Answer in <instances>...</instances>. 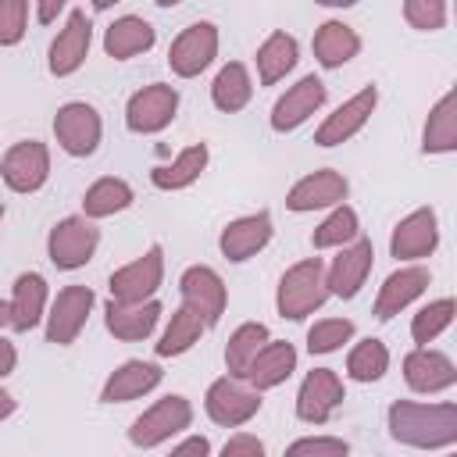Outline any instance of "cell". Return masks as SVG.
I'll return each instance as SVG.
<instances>
[{"mask_svg":"<svg viewBox=\"0 0 457 457\" xmlns=\"http://www.w3.org/2000/svg\"><path fill=\"white\" fill-rule=\"evenodd\" d=\"M89 43H93V21H89V14L86 11H71L64 18V29L57 32V39L50 43V57H46L50 75H57V79L75 75L86 64V57H89Z\"/></svg>","mask_w":457,"mask_h":457,"instance_id":"obj_17","label":"cell"},{"mask_svg":"<svg viewBox=\"0 0 457 457\" xmlns=\"http://www.w3.org/2000/svg\"><path fill=\"white\" fill-rule=\"evenodd\" d=\"M453 150H457V93L446 89L425 118L421 154H453Z\"/></svg>","mask_w":457,"mask_h":457,"instance_id":"obj_31","label":"cell"},{"mask_svg":"<svg viewBox=\"0 0 457 457\" xmlns=\"http://www.w3.org/2000/svg\"><path fill=\"white\" fill-rule=\"evenodd\" d=\"M29 29V0H0V46H18Z\"/></svg>","mask_w":457,"mask_h":457,"instance_id":"obj_41","label":"cell"},{"mask_svg":"<svg viewBox=\"0 0 457 457\" xmlns=\"http://www.w3.org/2000/svg\"><path fill=\"white\" fill-rule=\"evenodd\" d=\"M46 300H50V289H46V278L39 271H21L11 286V328L14 332H32L43 318H46Z\"/></svg>","mask_w":457,"mask_h":457,"instance_id":"obj_25","label":"cell"},{"mask_svg":"<svg viewBox=\"0 0 457 457\" xmlns=\"http://www.w3.org/2000/svg\"><path fill=\"white\" fill-rule=\"evenodd\" d=\"M446 14V0H403V21L418 32H439Z\"/></svg>","mask_w":457,"mask_h":457,"instance_id":"obj_40","label":"cell"},{"mask_svg":"<svg viewBox=\"0 0 457 457\" xmlns=\"http://www.w3.org/2000/svg\"><path fill=\"white\" fill-rule=\"evenodd\" d=\"M164 282V246L161 243H150L143 257L121 264L118 271H111L107 278V289H111V300H121V303H139V300H150Z\"/></svg>","mask_w":457,"mask_h":457,"instance_id":"obj_9","label":"cell"},{"mask_svg":"<svg viewBox=\"0 0 457 457\" xmlns=\"http://www.w3.org/2000/svg\"><path fill=\"white\" fill-rule=\"evenodd\" d=\"M432 282V271L425 264H403L396 268L393 275H386V282L378 286V296H375V318L378 321H389L396 318L400 311H407Z\"/></svg>","mask_w":457,"mask_h":457,"instance_id":"obj_22","label":"cell"},{"mask_svg":"<svg viewBox=\"0 0 457 457\" xmlns=\"http://www.w3.org/2000/svg\"><path fill=\"white\" fill-rule=\"evenodd\" d=\"M136 193L125 179H114V175H104L96 179L86 193H82V214L86 218H111V214H121L125 207H132Z\"/></svg>","mask_w":457,"mask_h":457,"instance_id":"obj_34","label":"cell"},{"mask_svg":"<svg viewBox=\"0 0 457 457\" xmlns=\"http://www.w3.org/2000/svg\"><path fill=\"white\" fill-rule=\"evenodd\" d=\"M453 321V300L450 296H439V300H428L414 318H411V339L418 346H428L436 343Z\"/></svg>","mask_w":457,"mask_h":457,"instance_id":"obj_38","label":"cell"},{"mask_svg":"<svg viewBox=\"0 0 457 457\" xmlns=\"http://www.w3.org/2000/svg\"><path fill=\"white\" fill-rule=\"evenodd\" d=\"M439 246V218L432 207H418L407 218L396 221L393 236H389V253L396 261H421L432 257Z\"/></svg>","mask_w":457,"mask_h":457,"instance_id":"obj_18","label":"cell"},{"mask_svg":"<svg viewBox=\"0 0 457 457\" xmlns=\"http://www.w3.org/2000/svg\"><path fill=\"white\" fill-rule=\"evenodd\" d=\"M268 339H271V332H268L264 321H243V325L228 336V343H225V368H228V375L243 378L246 364L253 361V353H257Z\"/></svg>","mask_w":457,"mask_h":457,"instance_id":"obj_37","label":"cell"},{"mask_svg":"<svg viewBox=\"0 0 457 457\" xmlns=\"http://www.w3.org/2000/svg\"><path fill=\"white\" fill-rule=\"evenodd\" d=\"M54 136H57V146L64 154L89 157V154H96V146L104 139V118H100V111L93 104L68 100L54 114Z\"/></svg>","mask_w":457,"mask_h":457,"instance_id":"obj_7","label":"cell"},{"mask_svg":"<svg viewBox=\"0 0 457 457\" xmlns=\"http://www.w3.org/2000/svg\"><path fill=\"white\" fill-rule=\"evenodd\" d=\"M171 453H175V457H186V453H200V457H207V453H211V443H207V436H186L182 443L171 446Z\"/></svg>","mask_w":457,"mask_h":457,"instance_id":"obj_44","label":"cell"},{"mask_svg":"<svg viewBox=\"0 0 457 457\" xmlns=\"http://www.w3.org/2000/svg\"><path fill=\"white\" fill-rule=\"evenodd\" d=\"M193 425V403L179 393L161 396L157 403H150L129 428V443L136 450H154L161 443H171L175 436H182Z\"/></svg>","mask_w":457,"mask_h":457,"instance_id":"obj_3","label":"cell"},{"mask_svg":"<svg viewBox=\"0 0 457 457\" xmlns=\"http://www.w3.org/2000/svg\"><path fill=\"white\" fill-rule=\"evenodd\" d=\"M175 114H179V89L168 82H150L129 96L125 129L136 136H157L175 121Z\"/></svg>","mask_w":457,"mask_h":457,"instance_id":"obj_6","label":"cell"},{"mask_svg":"<svg viewBox=\"0 0 457 457\" xmlns=\"http://www.w3.org/2000/svg\"><path fill=\"white\" fill-rule=\"evenodd\" d=\"M64 4H68V0H36V21H39V25H54L57 14L64 11Z\"/></svg>","mask_w":457,"mask_h":457,"instance_id":"obj_45","label":"cell"},{"mask_svg":"<svg viewBox=\"0 0 457 457\" xmlns=\"http://www.w3.org/2000/svg\"><path fill=\"white\" fill-rule=\"evenodd\" d=\"M296 61H300V43H296V36L275 29V32L257 46V54H253L261 86H275V82H282V79L296 68Z\"/></svg>","mask_w":457,"mask_h":457,"instance_id":"obj_30","label":"cell"},{"mask_svg":"<svg viewBox=\"0 0 457 457\" xmlns=\"http://www.w3.org/2000/svg\"><path fill=\"white\" fill-rule=\"evenodd\" d=\"M293 371H296V346L286 343V339H268V343L253 353V361L246 364L243 382H250L253 389L264 393V389L282 386Z\"/></svg>","mask_w":457,"mask_h":457,"instance_id":"obj_26","label":"cell"},{"mask_svg":"<svg viewBox=\"0 0 457 457\" xmlns=\"http://www.w3.org/2000/svg\"><path fill=\"white\" fill-rule=\"evenodd\" d=\"M4 325H11V307H7V300H0V328Z\"/></svg>","mask_w":457,"mask_h":457,"instance_id":"obj_49","label":"cell"},{"mask_svg":"<svg viewBox=\"0 0 457 457\" xmlns=\"http://www.w3.org/2000/svg\"><path fill=\"white\" fill-rule=\"evenodd\" d=\"M353 339V321L350 318H321L307 328V353H336L343 343Z\"/></svg>","mask_w":457,"mask_h":457,"instance_id":"obj_39","label":"cell"},{"mask_svg":"<svg viewBox=\"0 0 457 457\" xmlns=\"http://www.w3.org/2000/svg\"><path fill=\"white\" fill-rule=\"evenodd\" d=\"M314 4H321V7H353L361 0H314Z\"/></svg>","mask_w":457,"mask_h":457,"instance_id":"obj_48","label":"cell"},{"mask_svg":"<svg viewBox=\"0 0 457 457\" xmlns=\"http://www.w3.org/2000/svg\"><path fill=\"white\" fill-rule=\"evenodd\" d=\"M361 236V218H357V211L343 200V204H336L332 211H328V218L311 232V246L314 250H339V246H346V243H353Z\"/></svg>","mask_w":457,"mask_h":457,"instance_id":"obj_35","label":"cell"},{"mask_svg":"<svg viewBox=\"0 0 457 457\" xmlns=\"http://www.w3.org/2000/svg\"><path fill=\"white\" fill-rule=\"evenodd\" d=\"M218 43H221V36H218V25L214 21H193V25H186L171 39V46H168V68H171V75L196 79L200 71H207L214 64V57H218Z\"/></svg>","mask_w":457,"mask_h":457,"instance_id":"obj_8","label":"cell"},{"mask_svg":"<svg viewBox=\"0 0 457 457\" xmlns=\"http://www.w3.org/2000/svg\"><path fill=\"white\" fill-rule=\"evenodd\" d=\"M93 4V11H111L114 4H121V0H89Z\"/></svg>","mask_w":457,"mask_h":457,"instance_id":"obj_50","label":"cell"},{"mask_svg":"<svg viewBox=\"0 0 457 457\" xmlns=\"http://www.w3.org/2000/svg\"><path fill=\"white\" fill-rule=\"evenodd\" d=\"M346 400L343 378L332 368H314L303 375L300 389H296V418L303 425H328V418L336 414V407Z\"/></svg>","mask_w":457,"mask_h":457,"instance_id":"obj_13","label":"cell"},{"mask_svg":"<svg viewBox=\"0 0 457 457\" xmlns=\"http://www.w3.org/2000/svg\"><path fill=\"white\" fill-rule=\"evenodd\" d=\"M0 221H4V204H0Z\"/></svg>","mask_w":457,"mask_h":457,"instance_id":"obj_52","label":"cell"},{"mask_svg":"<svg viewBox=\"0 0 457 457\" xmlns=\"http://www.w3.org/2000/svg\"><path fill=\"white\" fill-rule=\"evenodd\" d=\"M93 303H96V296H93L89 286H64L54 296V303L46 307V318H43L46 321V343L71 346L82 336V328L93 314Z\"/></svg>","mask_w":457,"mask_h":457,"instance_id":"obj_11","label":"cell"},{"mask_svg":"<svg viewBox=\"0 0 457 457\" xmlns=\"http://www.w3.org/2000/svg\"><path fill=\"white\" fill-rule=\"evenodd\" d=\"M289 457H300V453H314V457H346L350 453V443L339 439V436H303L296 443L286 446Z\"/></svg>","mask_w":457,"mask_h":457,"instance_id":"obj_42","label":"cell"},{"mask_svg":"<svg viewBox=\"0 0 457 457\" xmlns=\"http://www.w3.org/2000/svg\"><path fill=\"white\" fill-rule=\"evenodd\" d=\"M204 332H207V321H204L189 303H182V307L171 314V321H168V328L161 332V339L154 343V353H157V357H182L186 350H193V346L200 343Z\"/></svg>","mask_w":457,"mask_h":457,"instance_id":"obj_33","label":"cell"},{"mask_svg":"<svg viewBox=\"0 0 457 457\" xmlns=\"http://www.w3.org/2000/svg\"><path fill=\"white\" fill-rule=\"evenodd\" d=\"M179 293H182V303H189L204 321L207 328L221 321L225 307H228V289H225V278L211 268V264H189L179 278Z\"/></svg>","mask_w":457,"mask_h":457,"instance_id":"obj_15","label":"cell"},{"mask_svg":"<svg viewBox=\"0 0 457 457\" xmlns=\"http://www.w3.org/2000/svg\"><path fill=\"white\" fill-rule=\"evenodd\" d=\"M386 428L396 443L414 450H446L457 443V403H418L393 400L386 411Z\"/></svg>","mask_w":457,"mask_h":457,"instance_id":"obj_1","label":"cell"},{"mask_svg":"<svg viewBox=\"0 0 457 457\" xmlns=\"http://www.w3.org/2000/svg\"><path fill=\"white\" fill-rule=\"evenodd\" d=\"M261 403H264L261 400V389H253L250 382L243 386V378H236V375L214 378L207 386V393H204V411L221 428H243L246 421L257 418Z\"/></svg>","mask_w":457,"mask_h":457,"instance_id":"obj_5","label":"cell"},{"mask_svg":"<svg viewBox=\"0 0 457 457\" xmlns=\"http://www.w3.org/2000/svg\"><path fill=\"white\" fill-rule=\"evenodd\" d=\"M14 407H18V400H14L7 389H0V421H4V418H11V414H14Z\"/></svg>","mask_w":457,"mask_h":457,"instance_id":"obj_47","label":"cell"},{"mask_svg":"<svg viewBox=\"0 0 457 457\" xmlns=\"http://www.w3.org/2000/svg\"><path fill=\"white\" fill-rule=\"evenodd\" d=\"M161 314H164V307H161V300H154V296H150V300H139V303L107 300V307H104V325H107V332H111L114 339H121V343H139V339L154 336Z\"/></svg>","mask_w":457,"mask_h":457,"instance_id":"obj_23","label":"cell"},{"mask_svg":"<svg viewBox=\"0 0 457 457\" xmlns=\"http://www.w3.org/2000/svg\"><path fill=\"white\" fill-rule=\"evenodd\" d=\"M375 107H378V89H375V86L357 89L350 100H343V104L318 125L314 143H318V146H343V143H350V139L371 121Z\"/></svg>","mask_w":457,"mask_h":457,"instance_id":"obj_14","label":"cell"},{"mask_svg":"<svg viewBox=\"0 0 457 457\" xmlns=\"http://www.w3.org/2000/svg\"><path fill=\"white\" fill-rule=\"evenodd\" d=\"M0 179L11 193H36L50 179V150L39 139H18L0 157Z\"/></svg>","mask_w":457,"mask_h":457,"instance_id":"obj_10","label":"cell"},{"mask_svg":"<svg viewBox=\"0 0 457 457\" xmlns=\"http://www.w3.org/2000/svg\"><path fill=\"white\" fill-rule=\"evenodd\" d=\"M325 300H328V282L321 257H303L282 271L275 289V307L286 321H303L307 314L321 311Z\"/></svg>","mask_w":457,"mask_h":457,"instance_id":"obj_2","label":"cell"},{"mask_svg":"<svg viewBox=\"0 0 457 457\" xmlns=\"http://www.w3.org/2000/svg\"><path fill=\"white\" fill-rule=\"evenodd\" d=\"M161 378H164V371H161L157 361H125V364H118L107 375V382L100 389V403H129V400H139V396L154 393L161 386Z\"/></svg>","mask_w":457,"mask_h":457,"instance_id":"obj_24","label":"cell"},{"mask_svg":"<svg viewBox=\"0 0 457 457\" xmlns=\"http://www.w3.org/2000/svg\"><path fill=\"white\" fill-rule=\"evenodd\" d=\"M271 232H275V225H271V214H268V211L243 214V218H236V221H228V225L221 228L218 250H221L225 261L243 264V261L257 257V253L271 243Z\"/></svg>","mask_w":457,"mask_h":457,"instance_id":"obj_21","label":"cell"},{"mask_svg":"<svg viewBox=\"0 0 457 457\" xmlns=\"http://www.w3.org/2000/svg\"><path fill=\"white\" fill-rule=\"evenodd\" d=\"M386 371H389V346L382 339L368 336V339H357L350 346V353H346V375L353 382H364L368 386V382H378Z\"/></svg>","mask_w":457,"mask_h":457,"instance_id":"obj_36","label":"cell"},{"mask_svg":"<svg viewBox=\"0 0 457 457\" xmlns=\"http://www.w3.org/2000/svg\"><path fill=\"white\" fill-rule=\"evenodd\" d=\"M157 7H175V4H182V0H154Z\"/></svg>","mask_w":457,"mask_h":457,"instance_id":"obj_51","label":"cell"},{"mask_svg":"<svg viewBox=\"0 0 457 457\" xmlns=\"http://www.w3.org/2000/svg\"><path fill=\"white\" fill-rule=\"evenodd\" d=\"M221 457H264V443L250 432H236L232 439H225Z\"/></svg>","mask_w":457,"mask_h":457,"instance_id":"obj_43","label":"cell"},{"mask_svg":"<svg viewBox=\"0 0 457 457\" xmlns=\"http://www.w3.org/2000/svg\"><path fill=\"white\" fill-rule=\"evenodd\" d=\"M207 161H211L207 143H189V146H182L168 164H157V168L150 171V182H154L157 189H164V193H179V189L193 186V182L207 171Z\"/></svg>","mask_w":457,"mask_h":457,"instance_id":"obj_28","label":"cell"},{"mask_svg":"<svg viewBox=\"0 0 457 457\" xmlns=\"http://www.w3.org/2000/svg\"><path fill=\"white\" fill-rule=\"evenodd\" d=\"M350 196V182L343 171L336 168H318L303 179L293 182V189L286 193V207L293 214H307V211H321V207H336Z\"/></svg>","mask_w":457,"mask_h":457,"instance_id":"obj_16","label":"cell"},{"mask_svg":"<svg viewBox=\"0 0 457 457\" xmlns=\"http://www.w3.org/2000/svg\"><path fill=\"white\" fill-rule=\"evenodd\" d=\"M154 43H157V32H154V25H150L146 18H139V14H121V18H114V21L107 25V32H104V54L114 57V61H129V57H136V54H146Z\"/></svg>","mask_w":457,"mask_h":457,"instance_id":"obj_27","label":"cell"},{"mask_svg":"<svg viewBox=\"0 0 457 457\" xmlns=\"http://www.w3.org/2000/svg\"><path fill=\"white\" fill-rule=\"evenodd\" d=\"M250 96H253V79H250L246 64L243 61L221 64V71L211 82V104L221 114H236V111H243L250 104Z\"/></svg>","mask_w":457,"mask_h":457,"instance_id":"obj_32","label":"cell"},{"mask_svg":"<svg viewBox=\"0 0 457 457\" xmlns=\"http://www.w3.org/2000/svg\"><path fill=\"white\" fill-rule=\"evenodd\" d=\"M371 264H375V246H371V239L357 236L353 243L339 246V253L332 257V264H325L328 296H339V300H353V296L361 293V286L368 282V275H371Z\"/></svg>","mask_w":457,"mask_h":457,"instance_id":"obj_12","label":"cell"},{"mask_svg":"<svg viewBox=\"0 0 457 457\" xmlns=\"http://www.w3.org/2000/svg\"><path fill=\"white\" fill-rule=\"evenodd\" d=\"M403 382L407 389L414 393H446L457 386V364L443 353V350H432V346H414L407 357H403Z\"/></svg>","mask_w":457,"mask_h":457,"instance_id":"obj_20","label":"cell"},{"mask_svg":"<svg viewBox=\"0 0 457 457\" xmlns=\"http://www.w3.org/2000/svg\"><path fill=\"white\" fill-rule=\"evenodd\" d=\"M100 246V228L93 225V218L86 214H68L61 218L50 236H46V257L54 268L61 271H75V268H86L93 261Z\"/></svg>","mask_w":457,"mask_h":457,"instance_id":"obj_4","label":"cell"},{"mask_svg":"<svg viewBox=\"0 0 457 457\" xmlns=\"http://www.w3.org/2000/svg\"><path fill=\"white\" fill-rule=\"evenodd\" d=\"M325 96H328L325 82H321L318 75H303L300 82H293V86L275 100V107H271V129H275V132H293V129H300L311 114H318V111L325 107Z\"/></svg>","mask_w":457,"mask_h":457,"instance_id":"obj_19","label":"cell"},{"mask_svg":"<svg viewBox=\"0 0 457 457\" xmlns=\"http://www.w3.org/2000/svg\"><path fill=\"white\" fill-rule=\"evenodd\" d=\"M14 364H18V350H14V343H11V339H4V336H0V378L14 375Z\"/></svg>","mask_w":457,"mask_h":457,"instance_id":"obj_46","label":"cell"},{"mask_svg":"<svg viewBox=\"0 0 457 457\" xmlns=\"http://www.w3.org/2000/svg\"><path fill=\"white\" fill-rule=\"evenodd\" d=\"M311 46H314V61L332 71V68L350 64V61L361 54V36H357V29H350L346 21H336V18H332V21H321V25H318Z\"/></svg>","mask_w":457,"mask_h":457,"instance_id":"obj_29","label":"cell"}]
</instances>
